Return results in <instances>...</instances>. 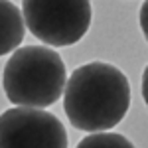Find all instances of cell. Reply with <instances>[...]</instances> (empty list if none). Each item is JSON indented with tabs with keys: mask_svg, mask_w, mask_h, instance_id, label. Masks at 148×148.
Returning a JSON list of instances; mask_svg holds the SVG:
<instances>
[{
	"mask_svg": "<svg viewBox=\"0 0 148 148\" xmlns=\"http://www.w3.org/2000/svg\"><path fill=\"white\" fill-rule=\"evenodd\" d=\"M22 12L30 34L49 46H73L87 34L91 26V4L75 2H38L24 0Z\"/></svg>",
	"mask_w": 148,
	"mask_h": 148,
	"instance_id": "3957f363",
	"label": "cell"
},
{
	"mask_svg": "<svg viewBox=\"0 0 148 148\" xmlns=\"http://www.w3.org/2000/svg\"><path fill=\"white\" fill-rule=\"evenodd\" d=\"M142 99L148 107V65L144 67V73H142Z\"/></svg>",
	"mask_w": 148,
	"mask_h": 148,
	"instance_id": "ba28073f",
	"label": "cell"
},
{
	"mask_svg": "<svg viewBox=\"0 0 148 148\" xmlns=\"http://www.w3.org/2000/svg\"><path fill=\"white\" fill-rule=\"evenodd\" d=\"M77 148H134V144L126 136L116 132H97L87 134L77 144Z\"/></svg>",
	"mask_w": 148,
	"mask_h": 148,
	"instance_id": "8992f818",
	"label": "cell"
},
{
	"mask_svg": "<svg viewBox=\"0 0 148 148\" xmlns=\"http://www.w3.org/2000/svg\"><path fill=\"white\" fill-rule=\"evenodd\" d=\"M0 18H2V56L14 53L16 49H20V44L26 34V18L24 12L18 8V4L4 0L0 4Z\"/></svg>",
	"mask_w": 148,
	"mask_h": 148,
	"instance_id": "5b68a950",
	"label": "cell"
},
{
	"mask_svg": "<svg viewBox=\"0 0 148 148\" xmlns=\"http://www.w3.org/2000/svg\"><path fill=\"white\" fill-rule=\"evenodd\" d=\"M138 22H140V28H142V34L148 42V0L142 2L140 6V12H138Z\"/></svg>",
	"mask_w": 148,
	"mask_h": 148,
	"instance_id": "52a82bcc",
	"label": "cell"
},
{
	"mask_svg": "<svg viewBox=\"0 0 148 148\" xmlns=\"http://www.w3.org/2000/svg\"><path fill=\"white\" fill-rule=\"evenodd\" d=\"M0 148H67V132L56 114L14 107L0 119Z\"/></svg>",
	"mask_w": 148,
	"mask_h": 148,
	"instance_id": "277c9868",
	"label": "cell"
},
{
	"mask_svg": "<svg viewBox=\"0 0 148 148\" xmlns=\"http://www.w3.org/2000/svg\"><path fill=\"white\" fill-rule=\"evenodd\" d=\"M67 71L61 56L46 46L16 49L2 71V89L8 101L22 109H46L65 95Z\"/></svg>",
	"mask_w": 148,
	"mask_h": 148,
	"instance_id": "7a4b0ae2",
	"label": "cell"
},
{
	"mask_svg": "<svg viewBox=\"0 0 148 148\" xmlns=\"http://www.w3.org/2000/svg\"><path fill=\"white\" fill-rule=\"evenodd\" d=\"M130 107V83L119 67L93 61L69 75L63 109L69 123L89 134L109 132Z\"/></svg>",
	"mask_w": 148,
	"mask_h": 148,
	"instance_id": "6da1fadb",
	"label": "cell"
}]
</instances>
